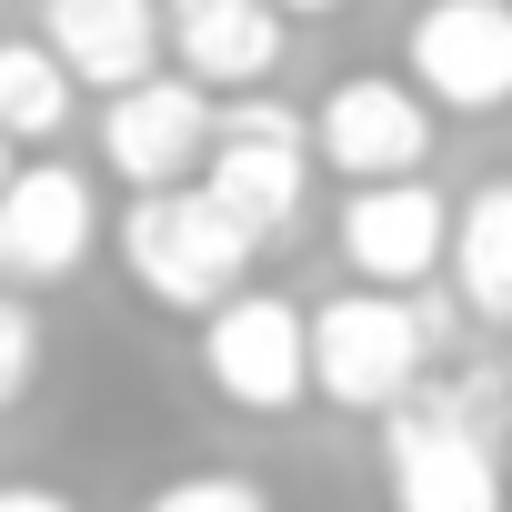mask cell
<instances>
[{
	"instance_id": "obj_1",
	"label": "cell",
	"mask_w": 512,
	"mask_h": 512,
	"mask_svg": "<svg viewBox=\"0 0 512 512\" xmlns=\"http://www.w3.org/2000/svg\"><path fill=\"white\" fill-rule=\"evenodd\" d=\"M452 332V302L432 292H332L312 312V392L332 412H402L422 382H432V352Z\"/></svg>"
},
{
	"instance_id": "obj_2",
	"label": "cell",
	"mask_w": 512,
	"mask_h": 512,
	"mask_svg": "<svg viewBox=\"0 0 512 512\" xmlns=\"http://www.w3.org/2000/svg\"><path fill=\"white\" fill-rule=\"evenodd\" d=\"M121 272L141 282V302H161V312H221L231 292H251V262H262V241H251L201 181H181V191H131V211H121Z\"/></svg>"
},
{
	"instance_id": "obj_3",
	"label": "cell",
	"mask_w": 512,
	"mask_h": 512,
	"mask_svg": "<svg viewBox=\"0 0 512 512\" xmlns=\"http://www.w3.org/2000/svg\"><path fill=\"white\" fill-rule=\"evenodd\" d=\"M201 191L251 231V241H282L312 201V111H292L282 91H241L231 111H211V161Z\"/></svg>"
},
{
	"instance_id": "obj_4",
	"label": "cell",
	"mask_w": 512,
	"mask_h": 512,
	"mask_svg": "<svg viewBox=\"0 0 512 512\" xmlns=\"http://www.w3.org/2000/svg\"><path fill=\"white\" fill-rule=\"evenodd\" d=\"M201 382L231 412L282 422L292 402H312V312L282 302V292H231L201 322Z\"/></svg>"
},
{
	"instance_id": "obj_5",
	"label": "cell",
	"mask_w": 512,
	"mask_h": 512,
	"mask_svg": "<svg viewBox=\"0 0 512 512\" xmlns=\"http://www.w3.org/2000/svg\"><path fill=\"white\" fill-rule=\"evenodd\" d=\"M101 251V201H91V171L71 161H21L0 181V292H61L81 282V262Z\"/></svg>"
},
{
	"instance_id": "obj_6",
	"label": "cell",
	"mask_w": 512,
	"mask_h": 512,
	"mask_svg": "<svg viewBox=\"0 0 512 512\" xmlns=\"http://www.w3.org/2000/svg\"><path fill=\"white\" fill-rule=\"evenodd\" d=\"M312 161L342 171L352 191L422 181V161H432V101L412 81H392V71H342L312 101Z\"/></svg>"
},
{
	"instance_id": "obj_7",
	"label": "cell",
	"mask_w": 512,
	"mask_h": 512,
	"mask_svg": "<svg viewBox=\"0 0 512 512\" xmlns=\"http://www.w3.org/2000/svg\"><path fill=\"white\" fill-rule=\"evenodd\" d=\"M402 81L432 111H512V0H422L402 31Z\"/></svg>"
},
{
	"instance_id": "obj_8",
	"label": "cell",
	"mask_w": 512,
	"mask_h": 512,
	"mask_svg": "<svg viewBox=\"0 0 512 512\" xmlns=\"http://www.w3.org/2000/svg\"><path fill=\"white\" fill-rule=\"evenodd\" d=\"M332 241H342V262H352L362 292H422L452 262V201L432 181H372V191L342 201Z\"/></svg>"
},
{
	"instance_id": "obj_9",
	"label": "cell",
	"mask_w": 512,
	"mask_h": 512,
	"mask_svg": "<svg viewBox=\"0 0 512 512\" xmlns=\"http://www.w3.org/2000/svg\"><path fill=\"white\" fill-rule=\"evenodd\" d=\"M101 161L131 191H181L211 161V91H191L181 71H151L141 91L101 101Z\"/></svg>"
},
{
	"instance_id": "obj_10",
	"label": "cell",
	"mask_w": 512,
	"mask_h": 512,
	"mask_svg": "<svg viewBox=\"0 0 512 512\" xmlns=\"http://www.w3.org/2000/svg\"><path fill=\"white\" fill-rule=\"evenodd\" d=\"M382 482L392 512H502V462L462 422H442L422 392L382 422Z\"/></svg>"
},
{
	"instance_id": "obj_11",
	"label": "cell",
	"mask_w": 512,
	"mask_h": 512,
	"mask_svg": "<svg viewBox=\"0 0 512 512\" xmlns=\"http://www.w3.org/2000/svg\"><path fill=\"white\" fill-rule=\"evenodd\" d=\"M161 31H171V71L191 91H262L292 51V21L272 0H161Z\"/></svg>"
},
{
	"instance_id": "obj_12",
	"label": "cell",
	"mask_w": 512,
	"mask_h": 512,
	"mask_svg": "<svg viewBox=\"0 0 512 512\" xmlns=\"http://www.w3.org/2000/svg\"><path fill=\"white\" fill-rule=\"evenodd\" d=\"M41 51L81 81V91H141L171 61L161 0H41Z\"/></svg>"
},
{
	"instance_id": "obj_13",
	"label": "cell",
	"mask_w": 512,
	"mask_h": 512,
	"mask_svg": "<svg viewBox=\"0 0 512 512\" xmlns=\"http://www.w3.org/2000/svg\"><path fill=\"white\" fill-rule=\"evenodd\" d=\"M452 292L472 322L512 332V171H492L482 191L452 201Z\"/></svg>"
},
{
	"instance_id": "obj_14",
	"label": "cell",
	"mask_w": 512,
	"mask_h": 512,
	"mask_svg": "<svg viewBox=\"0 0 512 512\" xmlns=\"http://www.w3.org/2000/svg\"><path fill=\"white\" fill-rule=\"evenodd\" d=\"M71 121H81V81H71L41 41H0V141H11V151L31 141V151H41V141H61Z\"/></svg>"
},
{
	"instance_id": "obj_15",
	"label": "cell",
	"mask_w": 512,
	"mask_h": 512,
	"mask_svg": "<svg viewBox=\"0 0 512 512\" xmlns=\"http://www.w3.org/2000/svg\"><path fill=\"white\" fill-rule=\"evenodd\" d=\"M422 402H432L442 422H462L472 442H512V372H502V362H452V372L422 382Z\"/></svg>"
},
{
	"instance_id": "obj_16",
	"label": "cell",
	"mask_w": 512,
	"mask_h": 512,
	"mask_svg": "<svg viewBox=\"0 0 512 512\" xmlns=\"http://www.w3.org/2000/svg\"><path fill=\"white\" fill-rule=\"evenodd\" d=\"M41 352H51V332H41V302L0 292V412H11V402H31V382H41Z\"/></svg>"
},
{
	"instance_id": "obj_17",
	"label": "cell",
	"mask_w": 512,
	"mask_h": 512,
	"mask_svg": "<svg viewBox=\"0 0 512 512\" xmlns=\"http://www.w3.org/2000/svg\"><path fill=\"white\" fill-rule=\"evenodd\" d=\"M141 512H272V492L251 472H171Z\"/></svg>"
},
{
	"instance_id": "obj_18",
	"label": "cell",
	"mask_w": 512,
	"mask_h": 512,
	"mask_svg": "<svg viewBox=\"0 0 512 512\" xmlns=\"http://www.w3.org/2000/svg\"><path fill=\"white\" fill-rule=\"evenodd\" d=\"M0 512H81V502L51 492V482H0Z\"/></svg>"
},
{
	"instance_id": "obj_19",
	"label": "cell",
	"mask_w": 512,
	"mask_h": 512,
	"mask_svg": "<svg viewBox=\"0 0 512 512\" xmlns=\"http://www.w3.org/2000/svg\"><path fill=\"white\" fill-rule=\"evenodd\" d=\"M272 11H282V21H332L342 0H272Z\"/></svg>"
},
{
	"instance_id": "obj_20",
	"label": "cell",
	"mask_w": 512,
	"mask_h": 512,
	"mask_svg": "<svg viewBox=\"0 0 512 512\" xmlns=\"http://www.w3.org/2000/svg\"><path fill=\"white\" fill-rule=\"evenodd\" d=\"M11 171H21V151H11V141H0V181H11Z\"/></svg>"
},
{
	"instance_id": "obj_21",
	"label": "cell",
	"mask_w": 512,
	"mask_h": 512,
	"mask_svg": "<svg viewBox=\"0 0 512 512\" xmlns=\"http://www.w3.org/2000/svg\"><path fill=\"white\" fill-rule=\"evenodd\" d=\"M502 512H512V502H502Z\"/></svg>"
}]
</instances>
